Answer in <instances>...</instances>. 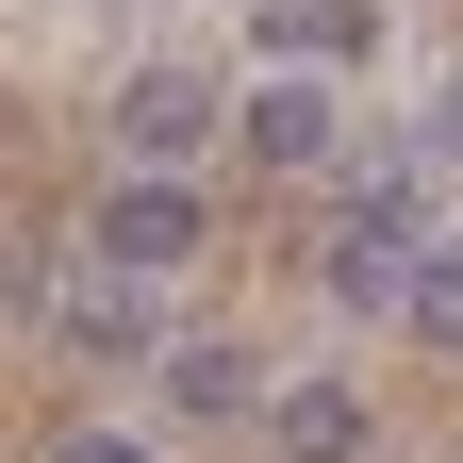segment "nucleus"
I'll list each match as a JSON object with an SVG mask.
<instances>
[{"label": "nucleus", "instance_id": "1", "mask_svg": "<svg viewBox=\"0 0 463 463\" xmlns=\"http://www.w3.org/2000/svg\"><path fill=\"white\" fill-rule=\"evenodd\" d=\"M414 265H430V183H414V165H381V183L347 199V232L315 249V281H331V315H397V298H414Z\"/></svg>", "mask_w": 463, "mask_h": 463}, {"label": "nucleus", "instance_id": "2", "mask_svg": "<svg viewBox=\"0 0 463 463\" xmlns=\"http://www.w3.org/2000/svg\"><path fill=\"white\" fill-rule=\"evenodd\" d=\"M199 249H215V215H199V183H165V165L99 183V215H83V265H116V281H165V265H199Z\"/></svg>", "mask_w": 463, "mask_h": 463}, {"label": "nucleus", "instance_id": "3", "mask_svg": "<svg viewBox=\"0 0 463 463\" xmlns=\"http://www.w3.org/2000/svg\"><path fill=\"white\" fill-rule=\"evenodd\" d=\"M232 149L281 165V183H315V165L347 149V83H331V67H265L249 99H232Z\"/></svg>", "mask_w": 463, "mask_h": 463}, {"label": "nucleus", "instance_id": "4", "mask_svg": "<svg viewBox=\"0 0 463 463\" xmlns=\"http://www.w3.org/2000/svg\"><path fill=\"white\" fill-rule=\"evenodd\" d=\"M215 133H232V83H199V67H133V83H116V149L165 165V183H199Z\"/></svg>", "mask_w": 463, "mask_h": 463}, {"label": "nucleus", "instance_id": "5", "mask_svg": "<svg viewBox=\"0 0 463 463\" xmlns=\"http://www.w3.org/2000/svg\"><path fill=\"white\" fill-rule=\"evenodd\" d=\"M50 347H67V364H165V347H149V281L67 265V281H50Z\"/></svg>", "mask_w": 463, "mask_h": 463}, {"label": "nucleus", "instance_id": "6", "mask_svg": "<svg viewBox=\"0 0 463 463\" xmlns=\"http://www.w3.org/2000/svg\"><path fill=\"white\" fill-rule=\"evenodd\" d=\"M265 430H281V463H364V381H281Z\"/></svg>", "mask_w": 463, "mask_h": 463}, {"label": "nucleus", "instance_id": "7", "mask_svg": "<svg viewBox=\"0 0 463 463\" xmlns=\"http://www.w3.org/2000/svg\"><path fill=\"white\" fill-rule=\"evenodd\" d=\"M165 397H183V414H265V347H232V331H199V347H165Z\"/></svg>", "mask_w": 463, "mask_h": 463}, {"label": "nucleus", "instance_id": "8", "mask_svg": "<svg viewBox=\"0 0 463 463\" xmlns=\"http://www.w3.org/2000/svg\"><path fill=\"white\" fill-rule=\"evenodd\" d=\"M265 50L281 67H347L364 50V0H265Z\"/></svg>", "mask_w": 463, "mask_h": 463}, {"label": "nucleus", "instance_id": "9", "mask_svg": "<svg viewBox=\"0 0 463 463\" xmlns=\"http://www.w3.org/2000/svg\"><path fill=\"white\" fill-rule=\"evenodd\" d=\"M397 331H414V347H463V232H430V265H414V298H397Z\"/></svg>", "mask_w": 463, "mask_h": 463}, {"label": "nucleus", "instance_id": "10", "mask_svg": "<svg viewBox=\"0 0 463 463\" xmlns=\"http://www.w3.org/2000/svg\"><path fill=\"white\" fill-rule=\"evenodd\" d=\"M50 463H149L133 430H67V447H50Z\"/></svg>", "mask_w": 463, "mask_h": 463}, {"label": "nucleus", "instance_id": "11", "mask_svg": "<svg viewBox=\"0 0 463 463\" xmlns=\"http://www.w3.org/2000/svg\"><path fill=\"white\" fill-rule=\"evenodd\" d=\"M430 149H463V83H447V116H430Z\"/></svg>", "mask_w": 463, "mask_h": 463}]
</instances>
